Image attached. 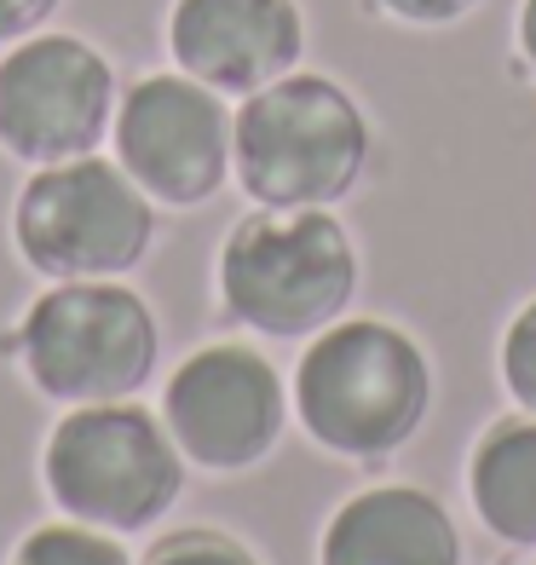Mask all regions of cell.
Here are the masks:
<instances>
[{
  "label": "cell",
  "mask_w": 536,
  "mask_h": 565,
  "mask_svg": "<svg viewBox=\"0 0 536 565\" xmlns=\"http://www.w3.org/2000/svg\"><path fill=\"white\" fill-rule=\"evenodd\" d=\"M432 404L427 352L380 318H341L294 370V416L329 456L380 461L421 433Z\"/></svg>",
  "instance_id": "cell-1"
},
{
  "label": "cell",
  "mask_w": 536,
  "mask_h": 565,
  "mask_svg": "<svg viewBox=\"0 0 536 565\" xmlns=\"http://www.w3.org/2000/svg\"><path fill=\"white\" fill-rule=\"evenodd\" d=\"M369 168L357 98L312 70L248 93L232 116V173L254 209H329Z\"/></svg>",
  "instance_id": "cell-2"
},
{
  "label": "cell",
  "mask_w": 536,
  "mask_h": 565,
  "mask_svg": "<svg viewBox=\"0 0 536 565\" xmlns=\"http://www.w3.org/2000/svg\"><path fill=\"white\" fill-rule=\"evenodd\" d=\"M35 393L53 404H116L133 398L162 358L157 312L116 277L53 282L30 300L12 335H0Z\"/></svg>",
  "instance_id": "cell-3"
},
{
  "label": "cell",
  "mask_w": 536,
  "mask_h": 565,
  "mask_svg": "<svg viewBox=\"0 0 536 565\" xmlns=\"http://www.w3.org/2000/svg\"><path fill=\"white\" fill-rule=\"evenodd\" d=\"M357 295V248L329 209H254L219 248V300L271 341L341 323Z\"/></svg>",
  "instance_id": "cell-4"
},
{
  "label": "cell",
  "mask_w": 536,
  "mask_h": 565,
  "mask_svg": "<svg viewBox=\"0 0 536 565\" xmlns=\"http://www.w3.org/2000/svg\"><path fill=\"white\" fill-rule=\"evenodd\" d=\"M53 502L93 531H150L185 491V450L144 404H75L46 433L41 456Z\"/></svg>",
  "instance_id": "cell-5"
},
{
  "label": "cell",
  "mask_w": 536,
  "mask_h": 565,
  "mask_svg": "<svg viewBox=\"0 0 536 565\" xmlns=\"http://www.w3.org/2000/svg\"><path fill=\"white\" fill-rule=\"evenodd\" d=\"M12 243L23 266L82 282V277H121L133 271L157 243V202L139 191V179L121 162L75 157L35 168L12 209Z\"/></svg>",
  "instance_id": "cell-6"
},
{
  "label": "cell",
  "mask_w": 536,
  "mask_h": 565,
  "mask_svg": "<svg viewBox=\"0 0 536 565\" xmlns=\"http://www.w3.org/2000/svg\"><path fill=\"white\" fill-rule=\"evenodd\" d=\"M116 70L82 35H23L0 58V150L23 168L93 157L116 121Z\"/></svg>",
  "instance_id": "cell-7"
},
{
  "label": "cell",
  "mask_w": 536,
  "mask_h": 565,
  "mask_svg": "<svg viewBox=\"0 0 536 565\" xmlns=\"http://www.w3.org/2000/svg\"><path fill=\"white\" fill-rule=\"evenodd\" d=\"M116 162L162 209H202L232 179V110L225 93L185 70H157L133 82L110 121Z\"/></svg>",
  "instance_id": "cell-8"
},
{
  "label": "cell",
  "mask_w": 536,
  "mask_h": 565,
  "mask_svg": "<svg viewBox=\"0 0 536 565\" xmlns=\"http://www.w3.org/2000/svg\"><path fill=\"white\" fill-rule=\"evenodd\" d=\"M162 422L185 461L208 473H243L283 439L289 387L254 347H202L173 370L162 393Z\"/></svg>",
  "instance_id": "cell-9"
},
{
  "label": "cell",
  "mask_w": 536,
  "mask_h": 565,
  "mask_svg": "<svg viewBox=\"0 0 536 565\" xmlns=\"http://www.w3.org/2000/svg\"><path fill=\"white\" fill-rule=\"evenodd\" d=\"M168 53L214 93H260L305 53V18L294 0H173Z\"/></svg>",
  "instance_id": "cell-10"
},
{
  "label": "cell",
  "mask_w": 536,
  "mask_h": 565,
  "mask_svg": "<svg viewBox=\"0 0 536 565\" xmlns=\"http://www.w3.org/2000/svg\"><path fill=\"white\" fill-rule=\"evenodd\" d=\"M318 565H462V531L439 497L416 484H375L335 508Z\"/></svg>",
  "instance_id": "cell-11"
},
{
  "label": "cell",
  "mask_w": 536,
  "mask_h": 565,
  "mask_svg": "<svg viewBox=\"0 0 536 565\" xmlns=\"http://www.w3.org/2000/svg\"><path fill=\"white\" fill-rule=\"evenodd\" d=\"M468 497L491 536L536 548V416H507L473 445Z\"/></svg>",
  "instance_id": "cell-12"
},
{
  "label": "cell",
  "mask_w": 536,
  "mask_h": 565,
  "mask_svg": "<svg viewBox=\"0 0 536 565\" xmlns=\"http://www.w3.org/2000/svg\"><path fill=\"white\" fill-rule=\"evenodd\" d=\"M7 565H133V559H127V548L116 543L110 531H93L82 520H64V525H35L12 548Z\"/></svg>",
  "instance_id": "cell-13"
},
{
  "label": "cell",
  "mask_w": 536,
  "mask_h": 565,
  "mask_svg": "<svg viewBox=\"0 0 536 565\" xmlns=\"http://www.w3.org/2000/svg\"><path fill=\"white\" fill-rule=\"evenodd\" d=\"M502 381L514 404H525V416H536V300H525L502 329Z\"/></svg>",
  "instance_id": "cell-14"
},
{
  "label": "cell",
  "mask_w": 536,
  "mask_h": 565,
  "mask_svg": "<svg viewBox=\"0 0 536 565\" xmlns=\"http://www.w3.org/2000/svg\"><path fill=\"white\" fill-rule=\"evenodd\" d=\"M144 565H260L225 531H173L144 554Z\"/></svg>",
  "instance_id": "cell-15"
},
{
  "label": "cell",
  "mask_w": 536,
  "mask_h": 565,
  "mask_svg": "<svg viewBox=\"0 0 536 565\" xmlns=\"http://www.w3.org/2000/svg\"><path fill=\"white\" fill-rule=\"evenodd\" d=\"M387 18H404V23H421V30H439V23H455L468 18L479 0H375Z\"/></svg>",
  "instance_id": "cell-16"
},
{
  "label": "cell",
  "mask_w": 536,
  "mask_h": 565,
  "mask_svg": "<svg viewBox=\"0 0 536 565\" xmlns=\"http://www.w3.org/2000/svg\"><path fill=\"white\" fill-rule=\"evenodd\" d=\"M58 7H64V0H0V46L46 30V18H53Z\"/></svg>",
  "instance_id": "cell-17"
},
{
  "label": "cell",
  "mask_w": 536,
  "mask_h": 565,
  "mask_svg": "<svg viewBox=\"0 0 536 565\" xmlns=\"http://www.w3.org/2000/svg\"><path fill=\"white\" fill-rule=\"evenodd\" d=\"M519 53H525L530 75H536V0H525V7H519Z\"/></svg>",
  "instance_id": "cell-18"
},
{
  "label": "cell",
  "mask_w": 536,
  "mask_h": 565,
  "mask_svg": "<svg viewBox=\"0 0 536 565\" xmlns=\"http://www.w3.org/2000/svg\"><path fill=\"white\" fill-rule=\"evenodd\" d=\"M496 565H536V548H514V554L496 559Z\"/></svg>",
  "instance_id": "cell-19"
}]
</instances>
